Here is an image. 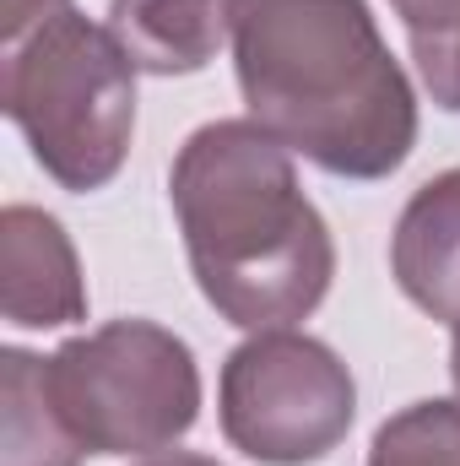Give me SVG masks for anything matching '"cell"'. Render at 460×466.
Returning a JSON list of instances; mask_svg holds the SVG:
<instances>
[{
	"instance_id": "obj_2",
	"label": "cell",
	"mask_w": 460,
	"mask_h": 466,
	"mask_svg": "<svg viewBox=\"0 0 460 466\" xmlns=\"http://www.w3.org/2000/svg\"><path fill=\"white\" fill-rule=\"evenodd\" d=\"M190 271L206 304L244 331H287L336 277V244L298 190L293 152L255 119L201 125L168 174Z\"/></svg>"
},
{
	"instance_id": "obj_4",
	"label": "cell",
	"mask_w": 460,
	"mask_h": 466,
	"mask_svg": "<svg viewBox=\"0 0 460 466\" xmlns=\"http://www.w3.org/2000/svg\"><path fill=\"white\" fill-rule=\"evenodd\" d=\"M49 396L93 456H146L190 434L201 369L190 348L152 320H109L44 358Z\"/></svg>"
},
{
	"instance_id": "obj_11",
	"label": "cell",
	"mask_w": 460,
	"mask_h": 466,
	"mask_svg": "<svg viewBox=\"0 0 460 466\" xmlns=\"http://www.w3.org/2000/svg\"><path fill=\"white\" fill-rule=\"evenodd\" d=\"M368 466H460V401H412L379 434Z\"/></svg>"
},
{
	"instance_id": "obj_5",
	"label": "cell",
	"mask_w": 460,
	"mask_h": 466,
	"mask_svg": "<svg viewBox=\"0 0 460 466\" xmlns=\"http://www.w3.org/2000/svg\"><path fill=\"white\" fill-rule=\"evenodd\" d=\"M357 385L325 342L298 331H255L223 363V434L265 466H309L352 429Z\"/></svg>"
},
{
	"instance_id": "obj_1",
	"label": "cell",
	"mask_w": 460,
	"mask_h": 466,
	"mask_svg": "<svg viewBox=\"0 0 460 466\" xmlns=\"http://www.w3.org/2000/svg\"><path fill=\"white\" fill-rule=\"evenodd\" d=\"M249 119L342 179H385L417 141V98L363 0H228Z\"/></svg>"
},
{
	"instance_id": "obj_6",
	"label": "cell",
	"mask_w": 460,
	"mask_h": 466,
	"mask_svg": "<svg viewBox=\"0 0 460 466\" xmlns=\"http://www.w3.org/2000/svg\"><path fill=\"white\" fill-rule=\"evenodd\" d=\"M0 309L11 326L55 331L87 315L82 266L65 228L38 207L0 212Z\"/></svg>"
},
{
	"instance_id": "obj_3",
	"label": "cell",
	"mask_w": 460,
	"mask_h": 466,
	"mask_svg": "<svg viewBox=\"0 0 460 466\" xmlns=\"http://www.w3.org/2000/svg\"><path fill=\"white\" fill-rule=\"evenodd\" d=\"M0 49V104L44 174L76 196L104 190L135 130V60L71 0Z\"/></svg>"
},
{
	"instance_id": "obj_13",
	"label": "cell",
	"mask_w": 460,
	"mask_h": 466,
	"mask_svg": "<svg viewBox=\"0 0 460 466\" xmlns=\"http://www.w3.org/2000/svg\"><path fill=\"white\" fill-rule=\"evenodd\" d=\"M141 466H223V461H212V456H190V451H168V456H152V461H141Z\"/></svg>"
},
{
	"instance_id": "obj_7",
	"label": "cell",
	"mask_w": 460,
	"mask_h": 466,
	"mask_svg": "<svg viewBox=\"0 0 460 466\" xmlns=\"http://www.w3.org/2000/svg\"><path fill=\"white\" fill-rule=\"evenodd\" d=\"M390 271L423 315L460 326V168L406 201L390 238Z\"/></svg>"
},
{
	"instance_id": "obj_14",
	"label": "cell",
	"mask_w": 460,
	"mask_h": 466,
	"mask_svg": "<svg viewBox=\"0 0 460 466\" xmlns=\"http://www.w3.org/2000/svg\"><path fill=\"white\" fill-rule=\"evenodd\" d=\"M450 374H455V390H460V326H455V352H450Z\"/></svg>"
},
{
	"instance_id": "obj_10",
	"label": "cell",
	"mask_w": 460,
	"mask_h": 466,
	"mask_svg": "<svg viewBox=\"0 0 460 466\" xmlns=\"http://www.w3.org/2000/svg\"><path fill=\"white\" fill-rule=\"evenodd\" d=\"M439 109L460 115V0H390Z\"/></svg>"
},
{
	"instance_id": "obj_12",
	"label": "cell",
	"mask_w": 460,
	"mask_h": 466,
	"mask_svg": "<svg viewBox=\"0 0 460 466\" xmlns=\"http://www.w3.org/2000/svg\"><path fill=\"white\" fill-rule=\"evenodd\" d=\"M55 5H65V0H0V44H11L27 27H38Z\"/></svg>"
},
{
	"instance_id": "obj_8",
	"label": "cell",
	"mask_w": 460,
	"mask_h": 466,
	"mask_svg": "<svg viewBox=\"0 0 460 466\" xmlns=\"http://www.w3.org/2000/svg\"><path fill=\"white\" fill-rule=\"evenodd\" d=\"M109 33L152 76L201 71L228 38V0H115Z\"/></svg>"
},
{
	"instance_id": "obj_9",
	"label": "cell",
	"mask_w": 460,
	"mask_h": 466,
	"mask_svg": "<svg viewBox=\"0 0 460 466\" xmlns=\"http://www.w3.org/2000/svg\"><path fill=\"white\" fill-rule=\"evenodd\" d=\"M93 456L60 418L44 358L22 348L0 352V466H82Z\"/></svg>"
}]
</instances>
